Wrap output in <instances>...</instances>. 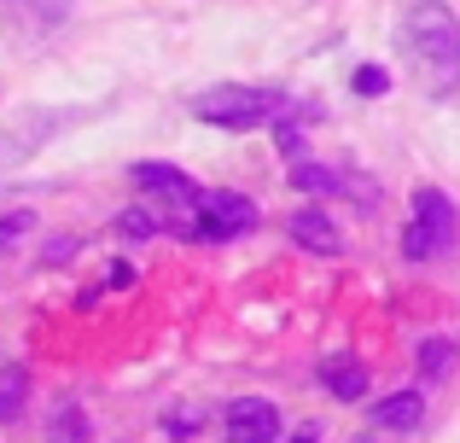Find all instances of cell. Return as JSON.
Instances as JSON below:
<instances>
[{"label":"cell","instance_id":"21","mask_svg":"<svg viewBox=\"0 0 460 443\" xmlns=\"http://www.w3.org/2000/svg\"><path fill=\"white\" fill-rule=\"evenodd\" d=\"M164 432H169V438H192V432H199V414H169Z\"/></svg>","mask_w":460,"mask_h":443},{"label":"cell","instance_id":"6","mask_svg":"<svg viewBox=\"0 0 460 443\" xmlns=\"http://www.w3.org/2000/svg\"><path fill=\"white\" fill-rule=\"evenodd\" d=\"M286 234H292V239H297L304 251H321V257H338V251H344V234H338V222L326 217L321 205L297 210V217L286 222Z\"/></svg>","mask_w":460,"mask_h":443},{"label":"cell","instance_id":"4","mask_svg":"<svg viewBox=\"0 0 460 443\" xmlns=\"http://www.w3.org/2000/svg\"><path fill=\"white\" fill-rule=\"evenodd\" d=\"M199 222H192V239H239L257 227V205L245 193H199L192 199Z\"/></svg>","mask_w":460,"mask_h":443},{"label":"cell","instance_id":"5","mask_svg":"<svg viewBox=\"0 0 460 443\" xmlns=\"http://www.w3.org/2000/svg\"><path fill=\"white\" fill-rule=\"evenodd\" d=\"M222 432H227V443H280L286 414L269 397H234L222 414Z\"/></svg>","mask_w":460,"mask_h":443},{"label":"cell","instance_id":"13","mask_svg":"<svg viewBox=\"0 0 460 443\" xmlns=\"http://www.w3.org/2000/svg\"><path fill=\"white\" fill-rule=\"evenodd\" d=\"M292 187H297V193H314V199H332L344 182H338L326 164H309V158H304V164H292Z\"/></svg>","mask_w":460,"mask_h":443},{"label":"cell","instance_id":"15","mask_svg":"<svg viewBox=\"0 0 460 443\" xmlns=\"http://www.w3.org/2000/svg\"><path fill=\"white\" fill-rule=\"evenodd\" d=\"M349 88H356L361 100H385V93H391V70L385 65H361L356 76H349Z\"/></svg>","mask_w":460,"mask_h":443},{"label":"cell","instance_id":"9","mask_svg":"<svg viewBox=\"0 0 460 443\" xmlns=\"http://www.w3.org/2000/svg\"><path fill=\"white\" fill-rule=\"evenodd\" d=\"M321 385L338 403H356V397H367V368L356 356H332V362H321Z\"/></svg>","mask_w":460,"mask_h":443},{"label":"cell","instance_id":"17","mask_svg":"<svg viewBox=\"0 0 460 443\" xmlns=\"http://www.w3.org/2000/svg\"><path fill=\"white\" fill-rule=\"evenodd\" d=\"M117 234H128V239H152V234H157L152 210H123V217H117Z\"/></svg>","mask_w":460,"mask_h":443},{"label":"cell","instance_id":"10","mask_svg":"<svg viewBox=\"0 0 460 443\" xmlns=\"http://www.w3.org/2000/svg\"><path fill=\"white\" fill-rule=\"evenodd\" d=\"M23 409H30V368L0 362V426H18Z\"/></svg>","mask_w":460,"mask_h":443},{"label":"cell","instance_id":"8","mask_svg":"<svg viewBox=\"0 0 460 443\" xmlns=\"http://www.w3.org/2000/svg\"><path fill=\"white\" fill-rule=\"evenodd\" d=\"M128 182L146 187V193H169V199H192V193H199L187 170H175V164H157V158H140L135 170H128Z\"/></svg>","mask_w":460,"mask_h":443},{"label":"cell","instance_id":"16","mask_svg":"<svg viewBox=\"0 0 460 443\" xmlns=\"http://www.w3.org/2000/svg\"><path fill=\"white\" fill-rule=\"evenodd\" d=\"M269 128H274V146H280L292 164H304V128H297L292 117H280V123H269Z\"/></svg>","mask_w":460,"mask_h":443},{"label":"cell","instance_id":"19","mask_svg":"<svg viewBox=\"0 0 460 443\" xmlns=\"http://www.w3.org/2000/svg\"><path fill=\"white\" fill-rule=\"evenodd\" d=\"M35 227V217L30 210H12V217H0V245H12V239H23Z\"/></svg>","mask_w":460,"mask_h":443},{"label":"cell","instance_id":"1","mask_svg":"<svg viewBox=\"0 0 460 443\" xmlns=\"http://www.w3.org/2000/svg\"><path fill=\"white\" fill-rule=\"evenodd\" d=\"M402 47L414 70L426 76V93H455L460 88V18L443 0H414L402 18Z\"/></svg>","mask_w":460,"mask_h":443},{"label":"cell","instance_id":"23","mask_svg":"<svg viewBox=\"0 0 460 443\" xmlns=\"http://www.w3.org/2000/svg\"><path fill=\"white\" fill-rule=\"evenodd\" d=\"M6 187H12V182H0V193H6Z\"/></svg>","mask_w":460,"mask_h":443},{"label":"cell","instance_id":"7","mask_svg":"<svg viewBox=\"0 0 460 443\" xmlns=\"http://www.w3.org/2000/svg\"><path fill=\"white\" fill-rule=\"evenodd\" d=\"M367 414L385 432H414V426L426 421V397H420V391H391V397H379Z\"/></svg>","mask_w":460,"mask_h":443},{"label":"cell","instance_id":"11","mask_svg":"<svg viewBox=\"0 0 460 443\" xmlns=\"http://www.w3.org/2000/svg\"><path fill=\"white\" fill-rule=\"evenodd\" d=\"M414 362H420V374H426V379H449L455 368H460V344L455 339H420Z\"/></svg>","mask_w":460,"mask_h":443},{"label":"cell","instance_id":"14","mask_svg":"<svg viewBox=\"0 0 460 443\" xmlns=\"http://www.w3.org/2000/svg\"><path fill=\"white\" fill-rule=\"evenodd\" d=\"M47 135H30V128H6L0 135V170H18V164H30V152L41 146Z\"/></svg>","mask_w":460,"mask_h":443},{"label":"cell","instance_id":"3","mask_svg":"<svg viewBox=\"0 0 460 443\" xmlns=\"http://www.w3.org/2000/svg\"><path fill=\"white\" fill-rule=\"evenodd\" d=\"M455 234H460V210L449 205V193L420 187L414 193V222H408V234H402V257L408 262H431V257H443V251L455 245Z\"/></svg>","mask_w":460,"mask_h":443},{"label":"cell","instance_id":"20","mask_svg":"<svg viewBox=\"0 0 460 443\" xmlns=\"http://www.w3.org/2000/svg\"><path fill=\"white\" fill-rule=\"evenodd\" d=\"M105 286H111V292H128V286H135V262H111V269H105Z\"/></svg>","mask_w":460,"mask_h":443},{"label":"cell","instance_id":"18","mask_svg":"<svg viewBox=\"0 0 460 443\" xmlns=\"http://www.w3.org/2000/svg\"><path fill=\"white\" fill-rule=\"evenodd\" d=\"M76 251H82L76 234H58V239H47V245H41V262H70Z\"/></svg>","mask_w":460,"mask_h":443},{"label":"cell","instance_id":"2","mask_svg":"<svg viewBox=\"0 0 460 443\" xmlns=\"http://www.w3.org/2000/svg\"><path fill=\"white\" fill-rule=\"evenodd\" d=\"M292 111H297L292 88H269V82H227V88H204L192 100V117L210 128H262Z\"/></svg>","mask_w":460,"mask_h":443},{"label":"cell","instance_id":"22","mask_svg":"<svg viewBox=\"0 0 460 443\" xmlns=\"http://www.w3.org/2000/svg\"><path fill=\"white\" fill-rule=\"evenodd\" d=\"M292 443H321V426H297V432H292Z\"/></svg>","mask_w":460,"mask_h":443},{"label":"cell","instance_id":"12","mask_svg":"<svg viewBox=\"0 0 460 443\" xmlns=\"http://www.w3.org/2000/svg\"><path fill=\"white\" fill-rule=\"evenodd\" d=\"M47 443H93V421H88V409L65 403V409L47 421Z\"/></svg>","mask_w":460,"mask_h":443}]
</instances>
